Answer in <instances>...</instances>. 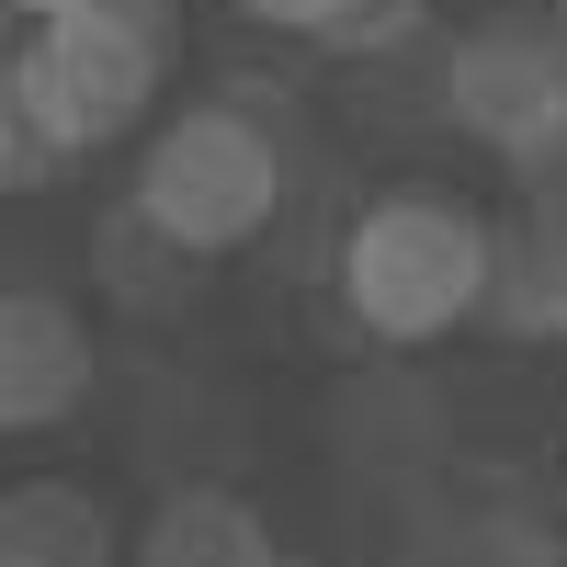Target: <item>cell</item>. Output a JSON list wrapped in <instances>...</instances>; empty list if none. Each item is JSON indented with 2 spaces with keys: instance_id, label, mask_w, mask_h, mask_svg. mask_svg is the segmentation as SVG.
I'll return each instance as SVG.
<instances>
[{
  "instance_id": "1",
  "label": "cell",
  "mask_w": 567,
  "mask_h": 567,
  "mask_svg": "<svg viewBox=\"0 0 567 567\" xmlns=\"http://www.w3.org/2000/svg\"><path fill=\"white\" fill-rule=\"evenodd\" d=\"M488 284H499V227L465 194H432V182L374 194L329 250V296H341L352 341L374 352H432L454 329H477Z\"/></svg>"
},
{
  "instance_id": "2",
  "label": "cell",
  "mask_w": 567,
  "mask_h": 567,
  "mask_svg": "<svg viewBox=\"0 0 567 567\" xmlns=\"http://www.w3.org/2000/svg\"><path fill=\"white\" fill-rule=\"evenodd\" d=\"M171 58H182V0H69V12H45L23 34L0 125L45 136L58 159H91L148 125Z\"/></svg>"
},
{
  "instance_id": "3",
  "label": "cell",
  "mask_w": 567,
  "mask_h": 567,
  "mask_svg": "<svg viewBox=\"0 0 567 567\" xmlns=\"http://www.w3.org/2000/svg\"><path fill=\"white\" fill-rule=\"evenodd\" d=\"M284 194H296V159H284V125L250 103V91H205V103H182L148 136L136 182H125V205L148 216L182 261L250 250L261 227L284 216Z\"/></svg>"
},
{
  "instance_id": "4",
  "label": "cell",
  "mask_w": 567,
  "mask_h": 567,
  "mask_svg": "<svg viewBox=\"0 0 567 567\" xmlns=\"http://www.w3.org/2000/svg\"><path fill=\"white\" fill-rule=\"evenodd\" d=\"M443 114L523 182H567V23L499 12L443 58Z\"/></svg>"
},
{
  "instance_id": "5",
  "label": "cell",
  "mask_w": 567,
  "mask_h": 567,
  "mask_svg": "<svg viewBox=\"0 0 567 567\" xmlns=\"http://www.w3.org/2000/svg\"><path fill=\"white\" fill-rule=\"evenodd\" d=\"M103 386V341H91V318L69 296H45V284H12L0 296V420L12 432H69Z\"/></svg>"
},
{
  "instance_id": "6",
  "label": "cell",
  "mask_w": 567,
  "mask_h": 567,
  "mask_svg": "<svg viewBox=\"0 0 567 567\" xmlns=\"http://www.w3.org/2000/svg\"><path fill=\"white\" fill-rule=\"evenodd\" d=\"M488 329L499 341H567V182H534L523 216H499Z\"/></svg>"
},
{
  "instance_id": "7",
  "label": "cell",
  "mask_w": 567,
  "mask_h": 567,
  "mask_svg": "<svg viewBox=\"0 0 567 567\" xmlns=\"http://www.w3.org/2000/svg\"><path fill=\"white\" fill-rule=\"evenodd\" d=\"M454 534H465V511L443 488V465H374V477H352V534H341L352 567H443Z\"/></svg>"
},
{
  "instance_id": "8",
  "label": "cell",
  "mask_w": 567,
  "mask_h": 567,
  "mask_svg": "<svg viewBox=\"0 0 567 567\" xmlns=\"http://www.w3.org/2000/svg\"><path fill=\"white\" fill-rule=\"evenodd\" d=\"M136 567H284V534L239 488H171L136 523Z\"/></svg>"
},
{
  "instance_id": "9",
  "label": "cell",
  "mask_w": 567,
  "mask_h": 567,
  "mask_svg": "<svg viewBox=\"0 0 567 567\" xmlns=\"http://www.w3.org/2000/svg\"><path fill=\"white\" fill-rule=\"evenodd\" d=\"M136 556V534H114V511L80 477H23L0 499V567H114Z\"/></svg>"
},
{
  "instance_id": "10",
  "label": "cell",
  "mask_w": 567,
  "mask_h": 567,
  "mask_svg": "<svg viewBox=\"0 0 567 567\" xmlns=\"http://www.w3.org/2000/svg\"><path fill=\"white\" fill-rule=\"evenodd\" d=\"M443 567H567V545L534 523V511H465V534Z\"/></svg>"
},
{
  "instance_id": "11",
  "label": "cell",
  "mask_w": 567,
  "mask_h": 567,
  "mask_svg": "<svg viewBox=\"0 0 567 567\" xmlns=\"http://www.w3.org/2000/svg\"><path fill=\"white\" fill-rule=\"evenodd\" d=\"M227 12H239V23H261V34H307V45H329L352 0H227Z\"/></svg>"
},
{
  "instance_id": "12",
  "label": "cell",
  "mask_w": 567,
  "mask_h": 567,
  "mask_svg": "<svg viewBox=\"0 0 567 567\" xmlns=\"http://www.w3.org/2000/svg\"><path fill=\"white\" fill-rule=\"evenodd\" d=\"M420 12H432V0H352V12H341V34H329V45H352V58H386V45L420 23Z\"/></svg>"
},
{
  "instance_id": "13",
  "label": "cell",
  "mask_w": 567,
  "mask_h": 567,
  "mask_svg": "<svg viewBox=\"0 0 567 567\" xmlns=\"http://www.w3.org/2000/svg\"><path fill=\"white\" fill-rule=\"evenodd\" d=\"M12 12H23V23H45V12H69V0H12Z\"/></svg>"
},
{
  "instance_id": "14",
  "label": "cell",
  "mask_w": 567,
  "mask_h": 567,
  "mask_svg": "<svg viewBox=\"0 0 567 567\" xmlns=\"http://www.w3.org/2000/svg\"><path fill=\"white\" fill-rule=\"evenodd\" d=\"M284 567H307V556H284Z\"/></svg>"
},
{
  "instance_id": "15",
  "label": "cell",
  "mask_w": 567,
  "mask_h": 567,
  "mask_svg": "<svg viewBox=\"0 0 567 567\" xmlns=\"http://www.w3.org/2000/svg\"><path fill=\"white\" fill-rule=\"evenodd\" d=\"M556 23H567V0H556Z\"/></svg>"
}]
</instances>
